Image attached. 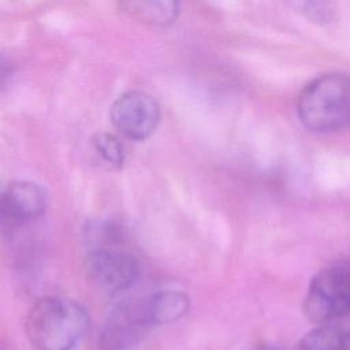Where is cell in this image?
<instances>
[{
    "mask_svg": "<svg viewBox=\"0 0 350 350\" xmlns=\"http://www.w3.org/2000/svg\"><path fill=\"white\" fill-rule=\"evenodd\" d=\"M254 350H279V349H275V347H269V346H264V347H257Z\"/></svg>",
    "mask_w": 350,
    "mask_h": 350,
    "instance_id": "obj_13",
    "label": "cell"
},
{
    "mask_svg": "<svg viewBox=\"0 0 350 350\" xmlns=\"http://www.w3.org/2000/svg\"><path fill=\"white\" fill-rule=\"evenodd\" d=\"M146 298L119 304L108 316L100 336L101 350H130L152 327Z\"/></svg>",
    "mask_w": 350,
    "mask_h": 350,
    "instance_id": "obj_6",
    "label": "cell"
},
{
    "mask_svg": "<svg viewBox=\"0 0 350 350\" xmlns=\"http://www.w3.org/2000/svg\"><path fill=\"white\" fill-rule=\"evenodd\" d=\"M88 331L85 308L63 297L38 299L25 320V334L34 350H75Z\"/></svg>",
    "mask_w": 350,
    "mask_h": 350,
    "instance_id": "obj_1",
    "label": "cell"
},
{
    "mask_svg": "<svg viewBox=\"0 0 350 350\" xmlns=\"http://www.w3.org/2000/svg\"><path fill=\"white\" fill-rule=\"evenodd\" d=\"M111 120L116 131L124 138L144 141L154 133L160 120V108L148 93L130 90L113 103Z\"/></svg>",
    "mask_w": 350,
    "mask_h": 350,
    "instance_id": "obj_5",
    "label": "cell"
},
{
    "mask_svg": "<svg viewBox=\"0 0 350 350\" xmlns=\"http://www.w3.org/2000/svg\"><path fill=\"white\" fill-rule=\"evenodd\" d=\"M119 3L133 19L150 26L171 25L179 11V0H119Z\"/></svg>",
    "mask_w": 350,
    "mask_h": 350,
    "instance_id": "obj_8",
    "label": "cell"
},
{
    "mask_svg": "<svg viewBox=\"0 0 350 350\" xmlns=\"http://www.w3.org/2000/svg\"><path fill=\"white\" fill-rule=\"evenodd\" d=\"M48 206V193L38 183L14 180L0 197V219L7 228H18L40 217Z\"/></svg>",
    "mask_w": 350,
    "mask_h": 350,
    "instance_id": "obj_7",
    "label": "cell"
},
{
    "mask_svg": "<svg viewBox=\"0 0 350 350\" xmlns=\"http://www.w3.org/2000/svg\"><path fill=\"white\" fill-rule=\"evenodd\" d=\"M89 237L92 238L86 254L89 278L109 291L133 286L139 276V262L131 252L122 246L116 228L109 224H98L89 231Z\"/></svg>",
    "mask_w": 350,
    "mask_h": 350,
    "instance_id": "obj_3",
    "label": "cell"
},
{
    "mask_svg": "<svg viewBox=\"0 0 350 350\" xmlns=\"http://www.w3.org/2000/svg\"><path fill=\"white\" fill-rule=\"evenodd\" d=\"M343 350H350V328H347L346 342H345V349H343Z\"/></svg>",
    "mask_w": 350,
    "mask_h": 350,
    "instance_id": "obj_12",
    "label": "cell"
},
{
    "mask_svg": "<svg viewBox=\"0 0 350 350\" xmlns=\"http://www.w3.org/2000/svg\"><path fill=\"white\" fill-rule=\"evenodd\" d=\"M347 328L338 323L316 324L295 345L294 350H343Z\"/></svg>",
    "mask_w": 350,
    "mask_h": 350,
    "instance_id": "obj_10",
    "label": "cell"
},
{
    "mask_svg": "<svg viewBox=\"0 0 350 350\" xmlns=\"http://www.w3.org/2000/svg\"><path fill=\"white\" fill-rule=\"evenodd\" d=\"M145 298L153 325L174 323L189 309L187 295L178 290H161Z\"/></svg>",
    "mask_w": 350,
    "mask_h": 350,
    "instance_id": "obj_9",
    "label": "cell"
},
{
    "mask_svg": "<svg viewBox=\"0 0 350 350\" xmlns=\"http://www.w3.org/2000/svg\"><path fill=\"white\" fill-rule=\"evenodd\" d=\"M301 123L314 133H335L350 126V77L331 72L313 79L297 104Z\"/></svg>",
    "mask_w": 350,
    "mask_h": 350,
    "instance_id": "obj_2",
    "label": "cell"
},
{
    "mask_svg": "<svg viewBox=\"0 0 350 350\" xmlns=\"http://www.w3.org/2000/svg\"><path fill=\"white\" fill-rule=\"evenodd\" d=\"M97 156L111 168L119 170L124 163V148L120 139L109 133H98L92 141Z\"/></svg>",
    "mask_w": 350,
    "mask_h": 350,
    "instance_id": "obj_11",
    "label": "cell"
},
{
    "mask_svg": "<svg viewBox=\"0 0 350 350\" xmlns=\"http://www.w3.org/2000/svg\"><path fill=\"white\" fill-rule=\"evenodd\" d=\"M304 313L313 324L335 323L350 316V265H332L310 280Z\"/></svg>",
    "mask_w": 350,
    "mask_h": 350,
    "instance_id": "obj_4",
    "label": "cell"
}]
</instances>
